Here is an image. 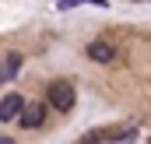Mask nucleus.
Segmentation results:
<instances>
[{"label":"nucleus","mask_w":151,"mask_h":144,"mask_svg":"<svg viewBox=\"0 0 151 144\" xmlns=\"http://www.w3.org/2000/svg\"><path fill=\"white\" fill-rule=\"evenodd\" d=\"M74 102H77L74 84H67V81H53V84H49V106L56 109V112H70Z\"/></svg>","instance_id":"1"},{"label":"nucleus","mask_w":151,"mask_h":144,"mask_svg":"<svg viewBox=\"0 0 151 144\" xmlns=\"http://www.w3.org/2000/svg\"><path fill=\"white\" fill-rule=\"evenodd\" d=\"M18 123H21L25 130H39V127L46 123V106H42V102H28V106H21Z\"/></svg>","instance_id":"2"},{"label":"nucleus","mask_w":151,"mask_h":144,"mask_svg":"<svg viewBox=\"0 0 151 144\" xmlns=\"http://www.w3.org/2000/svg\"><path fill=\"white\" fill-rule=\"evenodd\" d=\"M25 106V95H18V91H7L4 99H0V120L4 123H14L18 120V112Z\"/></svg>","instance_id":"3"},{"label":"nucleus","mask_w":151,"mask_h":144,"mask_svg":"<svg viewBox=\"0 0 151 144\" xmlns=\"http://www.w3.org/2000/svg\"><path fill=\"white\" fill-rule=\"evenodd\" d=\"M88 56H91L95 63H109V60L116 56V49L109 46V42H91V46H88Z\"/></svg>","instance_id":"4"},{"label":"nucleus","mask_w":151,"mask_h":144,"mask_svg":"<svg viewBox=\"0 0 151 144\" xmlns=\"http://www.w3.org/2000/svg\"><path fill=\"white\" fill-rule=\"evenodd\" d=\"M18 67H21V56H18V53H11V56H7V63L0 67V77H4V81H7V77H14Z\"/></svg>","instance_id":"5"},{"label":"nucleus","mask_w":151,"mask_h":144,"mask_svg":"<svg viewBox=\"0 0 151 144\" xmlns=\"http://www.w3.org/2000/svg\"><path fill=\"white\" fill-rule=\"evenodd\" d=\"M77 4H95V7H109V0H60V11H70Z\"/></svg>","instance_id":"6"},{"label":"nucleus","mask_w":151,"mask_h":144,"mask_svg":"<svg viewBox=\"0 0 151 144\" xmlns=\"http://www.w3.org/2000/svg\"><path fill=\"white\" fill-rule=\"evenodd\" d=\"M0 81H4V77H0Z\"/></svg>","instance_id":"7"}]
</instances>
